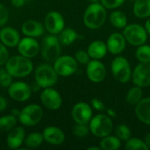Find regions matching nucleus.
Segmentation results:
<instances>
[{"label": "nucleus", "instance_id": "f257e3e1", "mask_svg": "<svg viewBox=\"0 0 150 150\" xmlns=\"http://www.w3.org/2000/svg\"><path fill=\"white\" fill-rule=\"evenodd\" d=\"M4 68L13 78H24L33 72V63L30 58L18 54L9 57Z\"/></svg>", "mask_w": 150, "mask_h": 150}, {"label": "nucleus", "instance_id": "f03ea898", "mask_svg": "<svg viewBox=\"0 0 150 150\" xmlns=\"http://www.w3.org/2000/svg\"><path fill=\"white\" fill-rule=\"evenodd\" d=\"M107 18L106 9L98 2L90 4L83 14V23L90 29H98L105 22Z\"/></svg>", "mask_w": 150, "mask_h": 150}, {"label": "nucleus", "instance_id": "7ed1b4c3", "mask_svg": "<svg viewBox=\"0 0 150 150\" xmlns=\"http://www.w3.org/2000/svg\"><path fill=\"white\" fill-rule=\"evenodd\" d=\"M34 79L40 88L53 87L58 81V74L54 66L48 63L39 65L34 71Z\"/></svg>", "mask_w": 150, "mask_h": 150}, {"label": "nucleus", "instance_id": "20e7f679", "mask_svg": "<svg viewBox=\"0 0 150 150\" xmlns=\"http://www.w3.org/2000/svg\"><path fill=\"white\" fill-rule=\"evenodd\" d=\"M62 44L56 35L50 34L43 38L40 45V53L43 59L49 62H54L61 55Z\"/></svg>", "mask_w": 150, "mask_h": 150}, {"label": "nucleus", "instance_id": "39448f33", "mask_svg": "<svg viewBox=\"0 0 150 150\" xmlns=\"http://www.w3.org/2000/svg\"><path fill=\"white\" fill-rule=\"evenodd\" d=\"M43 109L37 104H31L20 110L18 120L25 127L38 125L43 118Z\"/></svg>", "mask_w": 150, "mask_h": 150}, {"label": "nucleus", "instance_id": "423d86ee", "mask_svg": "<svg viewBox=\"0 0 150 150\" xmlns=\"http://www.w3.org/2000/svg\"><path fill=\"white\" fill-rule=\"evenodd\" d=\"M89 127L92 134L96 137L103 138L110 135L113 129V123L110 116L105 114H98L91 118Z\"/></svg>", "mask_w": 150, "mask_h": 150}, {"label": "nucleus", "instance_id": "0eeeda50", "mask_svg": "<svg viewBox=\"0 0 150 150\" xmlns=\"http://www.w3.org/2000/svg\"><path fill=\"white\" fill-rule=\"evenodd\" d=\"M126 40L135 47L143 45L148 40V32L145 27L138 24L127 25L123 31Z\"/></svg>", "mask_w": 150, "mask_h": 150}, {"label": "nucleus", "instance_id": "6e6552de", "mask_svg": "<svg viewBox=\"0 0 150 150\" xmlns=\"http://www.w3.org/2000/svg\"><path fill=\"white\" fill-rule=\"evenodd\" d=\"M113 77L121 83H127L132 77V70L129 62L122 56L115 58L111 65Z\"/></svg>", "mask_w": 150, "mask_h": 150}, {"label": "nucleus", "instance_id": "1a4fd4ad", "mask_svg": "<svg viewBox=\"0 0 150 150\" xmlns=\"http://www.w3.org/2000/svg\"><path fill=\"white\" fill-rule=\"evenodd\" d=\"M54 68L61 76H69L77 69L76 60L70 55H60L54 62Z\"/></svg>", "mask_w": 150, "mask_h": 150}, {"label": "nucleus", "instance_id": "9d476101", "mask_svg": "<svg viewBox=\"0 0 150 150\" xmlns=\"http://www.w3.org/2000/svg\"><path fill=\"white\" fill-rule=\"evenodd\" d=\"M7 89L10 98L17 102H25L28 100L32 95V88L25 82H12Z\"/></svg>", "mask_w": 150, "mask_h": 150}, {"label": "nucleus", "instance_id": "9b49d317", "mask_svg": "<svg viewBox=\"0 0 150 150\" xmlns=\"http://www.w3.org/2000/svg\"><path fill=\"white\" fill-rule=\"evenodd\" d=\"M41 104L48 110L56 111L62 105V98L61 94L52 87L43 89L40 96Z\"/></svg>", "mask_w": 150, "mask_h": 150}, {"label": "nucleus", "instance_id": "f8f14e48", "mask_svg": "<svg viewBox=\"0 0 150 150\" xmlns=\"http://www.w3.org/2000/svg\"><path fill=\"white\" fill-rule=\"evenodd\" d=\"M44 26L45 29L50 34L57 35L61 31L64 29L65 20L60 12L55 11H51L45 17Z\"/></svg>", "mask_w": 150, "mask_h": 150}, {"label": "nucleus", "instance_id": "ddd939ff", "mask_svg": "<svg viewBox=\"0 0 150 150\" xmlns=\"http://www.w3.org/2000/svg\"><path fill=\"white\" fill-rule=\"evenodd\" d=\"M17 47L19 54L30 59L35 57L40 51V45L37 40L27 36L21 38Z\"/></svg>", "mask_w": 150, "mask_h": 150}, {"label": "nucleus", "instance_id": "4468645a", "mask_svg": "<svg viewBox=\"0 0 150 150\" xmlns=\"http://www.w3.org/2000/svg\"><path fill=\"white\" fill-rule=\"evenodd\" d=\"M86 75L90 81L95 83H101L104 81L106 76V69L103 62L99 60L93 59L90 61L86 68Z\"/></svg>", "mask_w": 150, "mask_h": 150}, {"label": "nucleus", "instance_id": "2eb2a0df", "mask_svg": "<svg viewBox=\"0 0 150 150\" xmlns=\"http://www.w3.org/2000/svg\"><path fill=\"white\" fill-rule=\"evenodd\" d=\"M133 83L139 87L144 88L150 85V62H141L132 73Z\"/></svg>", "mask_w": 150, "mask_h": 150}, {"label": "nucleus", "instance_id": "dca6fc26", "mask_svg": "<svg viewBox=\"0 0 150 150\" xmlns=\"http://www.w3.org/2000/svg\"><path fill=\"white\" fill-rule=\"evenodd\" d=\"M72 119L77 124H88L92 118V109L85 102L76 104L71 111Z\"/></svg>", "mask_w": 150, "mask_h": 150}, {"label": "nucleus", "instance_id": "f3484780", "mask_svg": "<svg viewBox=\"0 0 150 150\" xmlns=\"http://www.w3.org/2000/svg\"><path fill=\"white\" fill-rule=\"evenodd\" d=\"M21 40L18 31L11 26H3L0 28V42L7 47H18Z\"/></svg>", "mask_w": 150, "mask_h": 150}, {"label": "nucleus", "instance_id": "a211bd4d", "mask_svg": "<svg viewBox=\"0 0 150 150\" xmlns=\"http://www.w3.org/2000/svg\"><path fill=\"white\" fill-rule=\"evenodd\" d=\"M42 134H43L44 141L51 145H54V146L61 145L65 141L64 132L60 127L54 126H50L44 128Z\"/></svg>", "mask_w": 150, "mask_h": 150}, {"label": "nucleus", "instance_id": "6ab92c4d", "mask_svg": "<svg viewBox=\"0 0 150 150\" xmlns=\"http://www.w3.org/2000/svg\"><path fill=\"white\" fill-rule=\"evenodd\" d=\"M44 24L38 20L34 19H28L25 21L21 25L22 33L25 36L32 37V38H38L43 35L45 32Z\"/></svg>", "mask_w": 150, "mask_h": 150}, {"label": "nucleus", "instance_id": "aec40b11", "mask_svg": "<svg viewBox=\"0 0 150 150\" xmlns=\"http://www.w3.org/2000/svg\"><path fill=\"white\" fill-rule=\"evenodd\" d=\"M25 138V131L22 127H15L6 137V144L11 149H18L23 144Z\"/></svg>", "mask_w": 150, "mask_h": 150}, {"label": "nucleus", "instance_id": "412c9836", "mask_svg": "<svg viewBox=\"0 0 150 150\" xmlns=\"http://www.w3.org/2000/svg\"><path fill=\"white\" fill-rule=\"evenodd\" d=\"M127 40L123 35V33H112L106 41V46L108 51L112 54H119L126 47Z\"/></svg>", "mask_w": 150, "mask_h": 150}, {"label": "nucleus", "instance_id": "4be33fe9", "mask_svg": "<svg viewBox=\"0 0 150 150\" xmlns=\"http://www.w3.org/2000/svg\"><path fill=\"white\" fill-rule=\"evenodd\" d=\"M135 114L142 122L150 126V98H142L135 105Z\"/></svg>", "mask_w": 150, "mask_h": 150}, {"label": "nucleus", "instance_id": "5701e85b", "mask_svg": "<svg viewBox=\"0 0 150 150\" xmlns=\"http://www.w3.org/2000/svg\"><path fill=\"white\" fill-rule=\"evenodd\" d=\"M107 46L106 43H105L102 40H94L92 41L87 49V52L91 59L99 60L105 56L107 54Z\"/></svg>", "mask_w": 150, "mask_h": 150}, {"label": "nucleus", "instance_id": "b1692460", "mask_svg": "<svg viewBox=\"0 0 150 150\" xmlns=\"http://www.w3.org/2000/svg\"><path fill=\"white\" fill-rule=\"evenodd\" d=\"M134 14L139 18L150 16V0H135L133 7Z\"/></svg>", "mask_w": 150, "mask_h": 150}, {"label": "nucleus", "instance_id": "393cba45", "mask_svg": "<svg viewBox=\"0 0 150 150\" xmlns=\"http://www.w3.org/2000/svg\"><path fill=\"white\" fill-rule=\"evenodd\" d=\"M58 39H59V41L61 42L62 45L63 46H69L71 45L72 43H74L76 40L79 39V34L72 28H65L61 31L58 34Z\"/></svg>", "mask_w": 150, "mask_h": 150}, {"label": "nucleus", "instance_id": "a878e982", "mask_svg": "<svg viewBox=\"0 0 150 150\" xmlns=\"http://www.w3.org/2000/svg\"><path fill=\"white\" fill-rule=\"evenodd\" d=\"M44 142L43 134L41 133L33 132L25 136L24 141V145L27 149H37Z\"/></svg>", "mask_w": 150, "mask_h": 150}, {"label": "nucleus", "instance_id": "bb28decb", "mask_svg": "<svg viewBox=\"0 0 150 150\" xmlns=\"http://www.w3.org/2000/svg\"><path fill=\"white\" fill-rule=\"evenodd\" d=\"M110 22L114 27L122 29L127 25V18L124 12L120 11H114L110 15Z\"/></svg>", "mask_w": 150, "mask_h": 150}, {"label": "nucleus", "instance_id": "cd10ccee", "mask_svg": "<svg viewBox=\"0 0 150 150\" xmlns=\"http://www.w3.org/2000/svg\"><path fill=\"white\" fill-rule=\"evenodd\" d=\"M121 146V141L117 136L107 135L100 142V148L104 150H117Z\"/></svg>", "mask_w": 150, "mask_h": 150}, {"label": "nucleus", "instance_id": "c85d7f7f", "mask_svg": "<svg viewBox=\"0 0 150 150\" xmlns=\"http://www.w3.org/2000/svg\"><path fill=\"white\" fill-rule=\"evenodd\" d=\"M18 121V118L11 113L0 117V132L11 131L16 127Z\"/></svg>", "mask_w": 150, "mask_h": 150}, {"label": "nucleus", "instance_id": "c756f323", "mask_svg": "<svg viewBox=\"0 0 150 150\" xmlns=\"http://www.w3.org/2000/svg\"><path fill=\"white\" fill-rule=\"evenodd\" d=\"M142 99V87L134 86L129 90L127 94V102L130 105H135Z\"/></svg>", "mask_w": 150, "mask_h": 150}, {"label": "nucleus", "instance_id": "7c9ffc66", "mask_svg": "<svg viewBox=\"0 0 150 150\" xmlns=\"http://www.w3.org/2000/svg\"><path fill=\"white\" fill-rule=\"evenodd\" d=\"M135 56L137 60L140 62H145L149 63L150 62V46L149 45H141L138 47Z\"/></svg>", "mask_w": 150, "mask_h": 150}, {"label": "nucleus", "instance_id": "2f4dec72", "mask_svg": "<svg viewBox=\"0 0 150 150\" xmlns=\"http://www.w3.org/2000/svg\"><path fill=\"white\" fill-rule=\"evenodd\" d=\"M127 150H148L149 147L146 142L138 138H129L127 141L126 146Z\"/></svg>", "mask_w": 150, "mask_h": 150}, {"label": "nucleus", "instance_id": "473e14b6", "mask_svg": "<svg viewBox=\"0 0 150 150\" xmlns=\"http://www.w3.org/2000/svg\"><path fill=\"white\" fill-rule=\"evenodd\" d=\"M115 134L120 141L127 142L131 136V130L126 125H119L115 128Z\"/></svg>", "mask_w": 150, "mask_h": 150}, {"label": "nucleus", "instance_id": "72a5a7b5", "mask_svg": "<svg viewBox=\"0 0 150 150\" xmlns=\"http://www.w3.org/2000/svg\"><path fill=\"white\" fill-rule=\"evenodd\" d=\"M13 82V76L6 70L5 68H0V86L8 88Z\"/></svg>", "mask_w": 150, "mask_h": 150}, {"label": "nucleus", "instance_id": "f704fd0d", "mask_svg": "<svg viewBox=\"0 0 150 150\" xmlns=\"http://www.w3.org/2000/svg\"><path fill=\"white\" fill-rule=\"evenodd\" d=\"M90 127H87V124H76L73 127V134L77 138H84L88 135Z\"/></svg>", "mask_w": 150, "mask_h": 150}, {"label": "nucleus", "instance_id": "c9c22d12", "mask_svg": "<svg viewBox=\"0 0 150 150\" xmlns=\"http://www.w3.org/2000/svg\"><path fill=\"white\" fill-rule=\"evenodd\" d=\"M75 59L76 60L77 62H79L81 64H88V62H90L91 57H90L87 51L78 50L75 54Z\"/></svg>", "mask_w": 150, "mask_h": 150}, {"label": "nucleus", "instance_id": "e433bc0d", "mask_svg": "<svg viewBox=\"0 0 150 150\" xmlns=\"http://www.w3.org/2000/svg\"><path fill=\"white\" fill-rule=\"evenodd\" d=\"M126 0H101V4L105 9H116L121 6Z\"/></svg>", "mask_w": 150, "mask_h": 150}, {"label": "nucleus", "instance_id": "4c0bfd02", "mask_svg": "<svg viewBox=\"0 0 150 150\" xmlns=\"http://www.w3.org/2000/svg\"><path fill=\"white\" fill-rule=\"evenodd\" d=\"M9 19V11L5 5L0 4V28L4 26Z\"/></svg>", "mask_w": 150, "mask_h": 150}, {"label": "nucleus", "instance_id": "58836bf2", "mask_svg": "<svg viewBox=\"0 0 150 150\" xmlns=\"http://www.w3.org/2000/svg\"><path fill=\"white\" fill-rule=\"evenodd\" d=\"M7 48L8 47L6 46H4L2 42H0V67L4 66L10 57Z\"/></svg>", "mask_w": 150, "mask_h": 150}, {"label": "nucleus", "instance_id": "ea45409f", "mask_svg": "<svg viewBox=\"0 0 150 150\" xmlns=\"http://www.w3.org/2000/svg\"><path fill=\"white\" fill-rule=\"evenodd\" d=\"M91 107L94 108L97 111H99V112H102V111L105 110V105L98 98H93L91 100Z\"/></svg>", "mask_w": 150, "mask_h": 150}, {"label": "nucleus", "instance_id": "a19ab883", "mask_svg": "<svg viewBox=\"0 0 150 150\" xmlns=\"http://www.w3.org/2000/svg\"><path fill=\"white\" fill-rule=\"evenodd\" d=\"M7 105H8V103H7L6 98H4L3 96H0V112H4L6 109Z\"/></svg>", "mask_w": 150, "mask_h": 150}, {"label": "nucleus", "instance_id": "79ce46f5", "mask_svg": "<svg viewBox=\"0 0 150 150\" xmlns=\"http://www.w3.org/2000/svg\"><path fill=\"white\" fill-rule=\"evenodd\" d=\"M10 1H11V4L13 6L18 8V7H22L25 4V2L28 1V0H10Z\"/></svg>", "mask_w": 150, "mask_h": 150}, {"label": "nucleus", "instance_id": "37998d69", "mask_svg": "<svg viewBox=\"0 0 150 150\" xmlns=\"http://www.w3.org/2000/svg\"><path fill=\"white\" fill-rule=\"evenodd\" d=\"M107 114H108V116H110V117H116V112L112 109V108H109V109H107Z\"/></svg>", "mask_w": 150, "mask_h": 150}, {"label": "nucleus", "instance_id": "c03bdc74", "mask_svg": "<svg viewBox=\"0 0 150 150\" xmlns=\"http://www.w3.org/2000/svg\"><path fill=\"white\" fill-rule=\"evenodd\" d=\"M145 28L148 32V33L150 35V18H149L146 22V25H145Z\"/></svg>", "mask_w": 150, "mask_h": 150}, {"label": "nucleus", "instance_id": "a18cd8bd", "mask_svg": "<svg viewBox=\"0 0 150 150\" xmlns=\"http://www.w3.org/2000/svg\"><path fill=\"white\" fill-rule=\"evenodd\" d=\"M145 142L147 144V146L149 147V149H150V134H149L147 136H146V140H145Z\"/></svg>", "mask_w": 150, "mask_h": 150}, {"label": "nucleus", "instance_id": "49530a36", "mask_svg": "<svg viewBox=\"0 0 150 150\" xmlns=\"http://www.w3.org/2000/svg\"><path fill=\"white\" fill-rule=\"evenodd\" d=\"M101 148H97V147H91V148H88V150H99Z\"/></svg>", "mask_w": 150, "mask_h": 150}, {"label": "nucleus", "instance_id": "de8ad7c7", "mask_svg": "<svg viewBox=\"0 0 150 150\" xmlns=\"http://www.w3.org/2000/svg\"><path fill=\"white\" fill-rule=\"evenodd\" d=\"M89 1H91V2H92V3H96V2H98L99 0H89Z\"/></svg>", "mask_w": 150, "mask_h": 150}]
</instances>
